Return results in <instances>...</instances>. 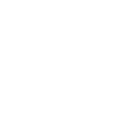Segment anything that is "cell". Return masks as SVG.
Wrapping results in <instances>:
<instances>
[]
</instances>
